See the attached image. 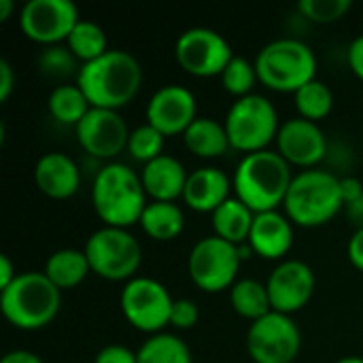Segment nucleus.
Returning <instances> with one entry per match:
<instances>
[{
  "label": "nucleus",
  "instance_id": "nucleus-9",
  "mask_svg": "<svg viewBox=\"0 0 363 363\" xmlns=\"http://www.w3.org/2000/svg\"><path fill=\"white\" fill-rule=\"evenodd\" d=\"M119 306L132 328L155 336L166 325H170L174 298L160 281L149 277H134L121 289Z\"/></svg>",
  "mask_w": 363,
  "mask_h": 363
},
{
  "label": "nucleus",
  "instance_id": "nucleus-6",
  "mask_svg": "<svg viewBox=\"0 0 363 363\" xmlns=\"http://www.w3.org/2000/svg\"><path fill=\"white\" fill-rule=\"evenodd\" d=\"M255 70L262 85L281 94H296L317 74L313 49L298 38H277L262 47L255 57Z\"/></svg>",
  "mask_w": 363,
  "mask_h": 363
},
{
  "label": "nucleus",
  "instance_id": "nucleus-40",
  "mask_svg": "<svg viewBox=\"0 0 363 363\" xmlns=\"http://www.w3.org/2000/svg\"><path fill=\"white\" fill-rule=\"evenodd\" d=\"M340 189H342V200H345V206L353 204L355 200H359L363 196V185L359 179H353V177H347V179H340Z\"/></svg>",
  "mask_w": 363,
  "mask_h": 363
},
{
  "label": "nucleus",
  "instance_id": "nucleus-41",
  "mask_svg": "<svg viewBox=\"0 0 363 363\" xmlns=\"http://www.w3.org/2000/svg\"><path fill=\"white\" fill-rule=\"evenodd\" d=\"M17 277H19V274L15 272V268H13V264H11V259H9V255H0V291L6 289Z\"/></svg>",
  "mask_w": 363,
  "mask_h": 363
},
{
  "label": "nucleus",
  "instance_id": "nucleus-1",
  "mask_svg": "<svg viewBox=\"0 0 363 363\" xmlns=\"http://www.w3.org/2000/svg\"><path fill=\"white\" fill-rule=\"evenodd\" d=\"M77 85L94 108L119 111L136 98L143 85V68L132 53L108 49L102 57L81 64Z\"/></svg>",
  "mask_w": 363,
  "mask_h": 363
},
{
  "label": "nucleus",
  "instance_id": "nucleus-11",
  "mask_svg": "<svg viewBox=\"0 0 363 363\" xmlns=\"http://www.w3.org/2000/svg\"><path fill=\"white\" fill-rule=\"evenodd\" d=\"M302 349V334L289 315L268 313L251 323L247 351L255 363H294Z\"/></svg>",
  "mask_w": 363,
  "mask_h": 363
},
{
  "label": "nucleus",
  "instance_id": "nucleus-18",
  "mask_svg": "<svg viewBox=\"0 0 363 363\" xmlns=\"http://www.w3.org/2000/svg\"><path fill=\"white\" fill-rule=\"evenodd\" d=\"M249 247L264 259L285 257L294 247V223L277 211L257 213L249 234Z\"/></svg>",
  "mask_w": 363,
  "mask_h": 363
},
{
  "label": "nucleus",
  "instance_id": "nucleus-28",
  "mask_svg": "<svg viewBox=\"0 0 363 363\" xmlns=\"http://www.w3.org/2000/svg\"><path fill=\"white\" fill-rule=\"evenodd\" d=\"M138 363H194L185 340L174 334H155L136 351Z\"/></svg>",
  "mask_w": 363,
  "mask_h": 363
},
{
  "label": "nucleus",
  "instance_id": "nucleus-33",
  "mask_svg": "<svg viewBox=\"0 0 363 363\" xmlns=\"http://www.w3.org/2000/svg\"><path fill=\"white\" fill-rule=\"evenodd\" d=\"M164 134L157 132L153 125L145 123V125H138L136 130L130 132V140H128V153L132 155V160L136 162H143V164H149L153 162L155 157L164 155Z\"/></svg>",
  "mask_w": 363,
  "mask_h": 363
},
{
  "label": "nucleus",
  "instance_id": "nucleus-34",
  "mask_svg": "<svg viewBox=\"0 0 363 363\" xmlns=\"http://www.w3.org/2000/svg\"><path fill=\"white\" fill-rule=\"evenodd\" d=\"M351 6H353L351 0H300L298 2L300 15L313 23L340 21L351 11Z\"/></svg>",
  "mask_w": 363,
  "mask_h": 363
},
{
  "label": "nucleus",
  "instance_id": "nucleus-35",
  "mask_svg": "<svg viewBox=\"0 0 363 363\" xmlns=\"http://www.w3.org/2000/svg\"><path fill=\"white\" fill-rule=\"evenodd\" d=\"M200 319V311L194 300H174L172 315H170V325L177 330H191Z\"/></svg>",
  "mask_w": 363,
  "mask_h": 363
},
{
  "label": "nucleus",
  "instance_id": "nucleus-15",
  "mask_svg": "<svg viewBox=\"0 0 363 363\" xmlns=\"http://www.w3.org/2000/svg\"><path fill=\"white\" fill-rule=\"evenodd\" d=\"M266 287L272 311L291 317L311 302L315 294V272L300 259H287L272 270Z\"/></svg>",
  "mask_w": 363,
  "mask_h": 363
},
{
  "label": "nucleus",
  "instance_id": "nucleus-19",
  "mask_svg": "<svg viewBox=\"0 0 363 363\" xmlns=\"http://www.w3.org/2000/svg\"><path fill=\"white\" fill-rule=\"evenodd\" d=\"M34 183L36 187L53 200L72 198L81 187L79 166L60 151L45 153L34 166Z\"/></svg>",
  "mask_w": 363,
  "mask_h": 363
},
{
  "label": "nucleus",
  "instance_id": "nucleus-3",
  "mask_svg": "<svg viewBox=\"0 0 363 363\" xmlns=\"http://www.w3.org/2000/svg\"><path fill=\"white\" fill-rule=\"evenodd\" d=\"M91 204L104 225L128 230L130 225L140 223L149 202L140 174L125 164L113 162L98 170L91 187Z\"/></svg>",
  "mask_w": 363,
  "mask_h": 363
},
{
  "label": "nucleus",
  "instance_id": "nucleus-14",
  "mask_svg": "<svg viewBox=\"0 0 363 363\" xmlns=\"http://www.w3.org/2000/svg\"><path fill=\"white\" fill-rule=\"evenodd\" d=\"M77 140L85 153L98 160H113L128 149L130 130L117 111L89 108V113L74 128Z\"/></svg>",
  "mask_w": 363,
  "mask_h": 363
},
{
  "label": "nucleus",
  "instance_id": "nucleus-8",
  "mask_svg": "<svg viewBox=\"0 0 363 363\" xmlns=\"http://www.w3.org/2000/svg\"><path fill=\"white\" fill-rule=\"evenodd\" d=\"M85 255L94 274L106 281H132L140 268V242L121 228H100L85 242Z\"/></svg>",
  "mask_w": 363,
  "mask_h": 363
},
{
  "label": "nucleus",
  "instance_id": "nucleus-10",
  "mask_svg": "<svg viewBox=\"0 0 363 363\" xmlns=\"http://www.w3.org/2000/svg\"><path fill=\"white\" fill-rule=\"evenodd\" d=\"M240 262L242 259L236 245L219 236H206L194 245L187 259V270L198 289L219 294L236 285Z\"/></svg>",
  "mask_w": 363,
  "mask_h": 363
},
{
  "label": "nucleus",
  "instance_id": "nucleus-20",
  "mask_svg": "<svg viewBox=\"0 0 363 363\" xmlns=\"http://www.w3.org/2000/svg\"><path fill=\"white\" fill-rule=\"evenodd\" d=\"M234 189V183L228 179V174L221 168L204 166L189 172L183 200L185 204L196 213H215L225 200H230V191Z\"/></svg>",
  "mask_w": 363,
  "mask_h": 363
},
{
  "label": "nucleus",
  "instance_id": "nucleus-44",
  "mask_svg": "<svg viewBox=\"0 0 363 363\" xmlns=\"http://www.w3.org/2000/svg\"><path fill=\"white\" fill-rule=\"evenodd\" d=\"M13 13V0H0V21H6Z\"/></svg>",
  "mask_w": 363,
  "mask_h": 363
},
{
  "label": "nucleus",
  "instance_id": "nucleus-26",
  "mask_svg": "<svg viewBox=\"0 0 363 363\" xmlns=\"http://www.w3.org/2000/svg\"><path fill=\"white\" fill-rule=\"evenodd\" d=\"M230 304H232L234 313L249 319L251 323L266 317L268 313H272L268 287L253 279L236 281V285L230 289Z\"/></svg>",
  "mask_w": 363,
  "mask_h": 363
},
{
  "label": "nucleus",
  "instance_id": "nucleus-42",
  "mask_svg": "<svg viewBox=\"0 0 363 363\" xmlns=\"http://www.w3.org/2000/svg\"><path fill=\"white\" fill-rule=\"evenodd\" d=\"M0 363H43L40 357L32 351H23V349H17V351H11L2 357Z\"/></svg>",
  "mask_w": 363,
  "mask_h": 363
},
{
  "label": "nucleus",
  "instance_id": "nucleus-5",
  "mask_svg": "<svg viewBox=\"0 0 363 363\" xmlns=\"http://www.w3.org/2000/svg\"><path fill=\"white\" fill-rule=\"evenodd\" d=\"M283 206L289 221L300 228L325 225L345 208L340 179L319 168L304 170L294 177Z\"/></svg>",
  "mask_w": 363,
  "mask_h": 363
},
{
  "label": "nucleus",
  "instance_id": "nucleus-21",
  "mask_svg": "<svg viewBox=\"0 0 363 363\" xmlns=\"http://www.w3.org/2000/svg\"><path fill=\"white\" fill-rule=\"evenodd\" d=\"M187 179L189 174L185 166L177 157L166 153L145 164L140 172L143 187L147 196L155 202H174L177 198H183Z\"/></svg>",
  "mask_w": 363,
  "mask_h": 363
},
{
  "label": "nucleus",
  "instance_id": "nucleus-22",
  "mask_svg": "<svg viewBox=\"0 0 363 363\" xmlns=\"http://www.w3.org/2000/svg\"><path fill=\"white\" fill-rule=\"evenodd\" d=\"M183 143L196 157L204 160L219 157L230 149L225 125L213 117H198L183 134Z\"/></svg>",
  "mask_w": 363,
  "mask_h": 363
},
{
  "label": "nucleus",
  "instance_id": "nucleus-4",
  "mask_svg": "<svg viewBox=\"0 0 363 363\" xmlns=\"http://www.w3.org/2000/svg\"><path fill=\"white\" fill-rule=\"evenodd\" d=\"M62 291L45 272H21L0 291V308L6 321L23 332L47 328L60 313Z\"/></svg>",
  "mask_w": 363,
  "mask_h": 363
},
{
  "label": "nucleus",
  "instance_id": "nucleus-45",
  "mask_svg": "<svg viewBox=\"0 0 363 363\" xmlns=\"http://www.w3.org/2000/svg\"><path fill=\"white\" fill-rule=\"evenodd\" d=\"M336 363H363V357H342L340 362Z\"/></svg>",
  "mask_w": 363,
  "mask_h": 363
},
{
  "label": "nucleus",
  "instance_id": "nucleus-37",
  "mask_svg": "<svg viewBox=\"0 0 363 363\" xmlns=\"http://www.w3.org/2000/svg\"><path fill=\"white\" fill-rule=\"evenodd\" d=\"M347 60H349V68L353 70V74L363 81V34L349 45Z\"/></svg>",
  "mask_w": 363,
  "mask_h": 363
},
{
  "label": "nucleus",
  "instance_id": "nucleus-31",
  "mask_svg": "<svg viewBox=\"0 0 363 363\" xmlns=\"http://www.w3.org/2000/svg\"><path fill=\"white\" fill-rule=\"evenodd\" d=\"M77 62L79 60L72 55V51L68 47L51 45V47H45L40 51V55H38V70L47 79L64 81L68 77H77L79 74L81 66Z\"/></svg>",
  "mask_w": 363,
  "mask_h": 363
},
{
  "label": "nucleus",
  "instance_id": "nucleus-24",
  "mask_svg": "<svg viewBox=\"0 0 363 363\" xmlns=\"http://www.w3.org/2000/svg\"><path fill=\"white\" fill-rule=\"evenodd\" d=\"M45 277L60 289H74L85 281V277L91 272L85 251L79 249H60L49 255L45 262Z\"/></svg>",
  "mask_w": 363,
  "mask_h": 363
},
{
  "label": "nucleus",
  "instance_id": "nucleus-23",
  "mask_svg": "<svg viewBox=\"0 0 363 363\" xmlns=\"http://www.w3.org/2000/svg\"><path fill=\"white\" fill-rule=\"evenodd\" d=\"M253 219H255V213L245 202H240L238 198H230L213 213L215 236L240 247L249 242Z\"/></svg>",
  "mask_w": 363,
  "mask_h": 363
},
{
  "label": "nucleus",
  "instance_id": "nucleus-25",
  "mask_svg": "<svg viewBox=\"0 0 363 363\" xmlns=\"http://www.w3.org/2000/svg\"><path fill=\"white\" fill-rule=\"evenodd\" d=\"M140 228L149 238L168 242V240H174L177 236H181V232L185 230V215H183L181 206L174 202L151 200L143 211Z\"/></svg>",
  "mask_w": 363,
  "mask_h": 363
},
{
  "label": "nucleus",
  "instance_id": "nucleus-27",
  "mask_svg": "<svg viewBox=\"0 0 363 363\" xmlns=\"http://www.w3.org/2000/svg\"><path fill=\"white\" fill-rule=\"evenodd\" d=\"M47 106L55 121H60L64 125H74V128L91 108V104L87 102L85 94L81 91V87L77 83L74 85H70V83L57 85L49 94Z\"/></svg>",
  "mask_w": 363,
  "mask_h": 363
},
{
  "label": "nucleus",
  "instance_id": "nucleus-29",
  "mask_svg": "<svg viewBox=\"0 0 363 363\" xmlns=\"http://www.w3.org/2000/svg\"><path fill=\"white\" fill-rule=\"evenodd\" d=\"M66 43H68V49L72 51V55L83 64L94 62L108 51L106 32L96 21H89V19H81L74 26V30L70 32Z\"/></svg>",
  "mask_w": 363,
  "mask_h": 363
},
{
  "label": "nucleus",
  "instance_id": "nucleus-39",
  "mask_svg": "<svg viewBox=\"0 0 363 363\" xmlns=\"http://www.w3.org/2000/svg\"><path fill=\"white\" fill-rule=\"evenodd\" d=\"M347 255H349V262L363 272V228L355 230V234L351 236L349 247H347Z\"/></svg>",
  "mask_w": 363,
  "mask_h": 363
},
{
  "label": "nucleus",
  "instance_id": "nucleus-12",
  "mask_svg": "<svg viewBox=\"0 0 363 363\" xmlns=\"http://www.w3.org/2000/svg\"><path fill=\"white\" fill-rule=\"evenodd\" d=\"M179 66L191 77H221L234 53L230 43L211 28H189L174 45Z\"/></svg>",
  "mask_w": 363,
  "mask_h": 363
},
{
  "label": "nucleus",
  "instance_id": "nucleus-38",
  "mask_svg": "<svg viewBox=\"0 0 363 363\" xmlns=\"http://www.w3.org/2000/svg\"><path fill=\"white\" fill-rule=\"evenodd\" d=\"M15 87V72L6 60H0V102H6Z\"/></svg>",
  "mask_w": 363,
  "mask_h": 363
},
{
  "label": "nucleus",
  "instance_id": "nucleus-43",
  "mask_svg": "<svg viewBox=\"0 0 363 363\" xmlns=\"http://www.w3.org/2000/svg\"><path fill=\"white\" fill-rule=\"evenodd\" d=\"M347 215H349V219L357 225V230L363 228V196L359 200H355L353 204L347 206Z\"/></svg>",
  "mask_w": 363,
  "mask_h": 363
},
{
  "label": "nucleus",
  "instance_id": "nucleus-36",
  "mask_svg": "<svg viewBox=\"0 0 363 363\" xmlns=\"http://www.w3.org/2000/svg\"><path fill=\"white\" fill-rule=\"evenodd\" d=\"M94 363H138L136 362V353L130 351L128 347L121 345H108L104 349L98 351Z\"/></svg>",
  "mask_w": 363,
  "mask_h": 363
},
{
  "label": "nucleus",
  "instance_id": "nucleus-17",
  "mask_svg": "<svg viewBox=\"0 0 363 363\" xmlns=\"http://www.w3.org/2000/svg\"><path fill=\"white\" fill-rule=\"evenodd\" d=\"M277 151L289 166L313 170L328 155V138L319 123L296 117L281 125L277 136Z\"/></svg>",
  "mask_w": 363,
  "mask_h": 363
},
{
  "label": "nucleus",
  "instance_id": "nucleus-13",
  "mask_svg": "<svg viewBox=\"0 0 363 363\" xmlns=\"http://www.w3.org/2000/svg\"><path fill=\"white\" fill-rule=\"evenodd\" d=\"M79 21V9L72 0H30L19 13L26 38L45 47L68 40Z\"/></svg>",
  "mask_w": 363,
  "mask_h": 363
},
{
  "label": "nucleus",
  "instance_id": "nucleus-30",
  "mask_svg": "<svg viewBox=\"0 0 363 363\" xmlns=\"http://www.w3.org/2000/svg\"><path fill=\"white\" fill-rule=\"evenodd\" d=\"M294 98H296V108H298L300 117L315 121V123L325 119L334 108V94L319 79H313L311 83L300 87L294 94Z\"/></svg>",
  "mask_w": 363,
  "mask_h": 363
},
{
  "label": "nucleus",
  "instance_id": "nucleus-2",
  "mask_svg": "<svg viewBox=\"0 0 363 363\" xmlns=\"http://www.w3.org/2000/svg\"><path fill=\"white\" fill-rule=\"evenodd\" d=\"M291 166L279 151H257L245 155L234 172V191L255 215L277 211L285 204L291 187Z\"/></svg>",
  "mask_w": 363,
  "mask_h": 363
},
{
  "label": "nucleus",
  "instance_id": "nucleus-32",
  "mask_svg": "<svg viewBox=\"0 0 363 363\" xmlns=\"http://www.w3.org/2000/svg\"><path fill=\"white\" fill-rule=\"evenodd\" d=\"M255 81H259L255 64H251L247 57H240V55H234L232 62L228 64V68L221 74V83H223L225 91L236 96V100L245 98V96H251Z\"/></svg>",
  "mask_w": 363,
  "mask_h": 363
},
{
  "label": "nucleus",
  "instance_id": "nucleus-7",
  "mask_svg": "<svg viewBox=\"0 0 363 363\" xmlns=\"http://www.w3.org/2000/svg\"><path fill=\"white\" fill-rule=\"evenodd\" d=\"M225 132L230 147L245 155L266 151L279 136V115L274 104L259 94L238 98L225 115Z\"/></svg>",
  "mask_w": 363,
  "mask_h": 363
},
{
  "label": "nucleus",
  "instance_id": "nucleus-16",
  "mask_svg": "<svg viewBox=\"0 0 363 363\" xmlns=\"http://www.w3.org/2000/svg\"><path fill=\"white\" fill-rule=\"evenodd\" d=\"M198 106L194 94L183 85L160 87L147 104V123L164 136L185 134L187 128L198 119Z\"/></svg>",
  "mask_w": 363,
  "mask_h": 363
}]
</instances>
